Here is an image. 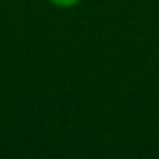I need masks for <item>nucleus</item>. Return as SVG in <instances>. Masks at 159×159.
Segmentation results:
<instances>
[{
	"instance_id": "f257e3e1",
	"label": "nucleus",
	"mask_w": 159,
	"mask_h": 159,
	"mask_svg": "<svg viewBox=\"0 0 159 159\" xmlns=\"http://www.w3.org/2000/svg\"><path fill=\"white\" fill-rule=\"evenodd\" d=\"M79 2H81V0H51V4H54L57 8H73V6H77Z\"/></svg>"
}]
</instances>
